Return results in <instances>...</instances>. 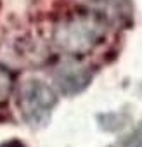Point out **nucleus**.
I'll return each instance as SVG.
<instances>
[{
    "label": "nucleus",
    "instance_id": "1",
    "mask_svg": "<svg viewBox=\"0 0 142 147\" xmlns=\"http://www.w3.org/2000/svg\"><path fill=\"white\" fill-rule=\"evenodd\" d=\"M108 36V24L95 14H73L54 28V43L59 50L82 55L99 49Z\"/></svg>",
    "mask_w": 142,
    "mask_h": 147
},
{
    "label": "nucleus",
    "instance_id": "5",
    "mask_svg": "<svg viewBox=\"0 0 142 147\" xmlns=\"http://www.w3.org/2000/svg\"><path fill=\"white\" fill-rule=\"evenodd\" d=\"M12 85H14V80H12V73L0 64V106L5 104L12 94Z\"/></svg>",
    "mask_w": 142,
    "mask_h": 147
},
{
    "label": "nucleus",
    "instance_id": "2",
    "mask_svg": "<svg viewBox=\"0 0 142 147\" xmlns=\"http://www.w3.org/2000/svg\"><path fill=\"white\" fill-rule=\"evenodd\" d=\"M55 102L57 97L54 90L40 80H30L19 88L18 106L23 118L33 125L43 123L54 109Z\"/></svg>",
    "mask_w": 142,
    "mask_h": 147
},
{
    "label": "nucleus",
    "instance_id": "3",
    "mask_svg": "<svg viewBox=\"0 0 142 147\" xmlns=\"http://www.w3.org/2000/svg\"><path fill=\"white\" fill-rule=\"evenodd\" d=\"M90 69L78 61H62L55 67V83L66 94L82 92L90 82Z\"/></svg>",
    "mask_w": 142,
    "mask_h": 147
},
{
    "label": "nucleus",
    "instance_id": "4",
    "mask_svg": "<svg viewBox=\"0 0 142 147\" xmlns=\"http://www.w3.org/2000/svg\"><path fill=\"white\" fill-rule=\"evenodd\" d=\"M89 9L94 11L95 16L101 19H109V21H118L126 16V4L125 0H82Z\"/></svg>",
    "mask_w": 142,
    "mask_h": 147
}]
</instances>
